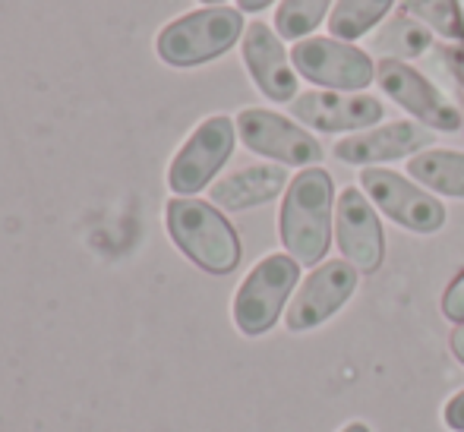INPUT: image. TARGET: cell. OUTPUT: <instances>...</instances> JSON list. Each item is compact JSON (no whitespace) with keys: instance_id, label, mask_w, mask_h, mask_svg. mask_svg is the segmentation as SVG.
I'll use <instances>...</instances> for the list:
<instances>
[{"instance_id":"cell-1","label":"cell","mask_w":464,"mask_h":432,"mask_svg":"<svg viewBox=\"0 0 464 432\" xmlns=\"http://www.w3.org/2000/svg\"><path fill=\"white\" fill-rule=\"evenodd\" d=\"M335 187L323 168H304L285 189L278 212V237L297 265H323L335 225Z\"/></svg>"},{"instance_id":"cell-2","label":"cell","mask_w":464,"mask_h":432,"mask_svg":"<svg viewBox=\"0 0 464 432\" xmlns=\"http://www.w3.org/2000/svg\"><path fill=\"white\" fill-rule=\"evenodd\" d=\"M165 225L178 250L208 274H231L240 265V237L212 202L178 196L168 202Z\"/></svg>"},{"instance_id":"cell-3","label":"cell","mask_w":464,"mask_h":432,"mask_svg":"<svg viewBox=\"0 0 464 432\" xmlns=\"http://www.w3.org/2000/svg\"><path fill=\"white\" fill-rule=\"evenodd\" d=\"M246 23L237 6H199L171 19L155 38V51L168 67H202L215 57L227 54L244 38Z\"/></svg>"},{"instance_id":"cell-4","label":"cell","mask_w":464,"mask_h":432,"mask_svg":"<svg viewBox=\"0 0 464 432\" xmlns=\"http://www.w3.org/2000/svg\"><path fill=\"white\" fill-rule=\"evenodd\" d=\"M300 284V265L287 253H269L250 268L234 293V325L246 338H259L278 322L281 310Z\"/></svg>"},{"instance_id":"cell-5","label":"cell","mask_w":464,"mask_h":432,"mask_svg":"<svg viewBox=\"0 0 464 432\" xmlns=\"http://www.w3.org/2000/svg\"><path fill=\"white\" fill-rule=\"evenodd\" d=\"M297 76L329 91H367L376 82V61L367 48L332 35H310L291 48Z\"/></svg>"},{"instance_id":"cell-6","label":"cell","mask_w":464,"mask_h":432,"mask_svg":"<svg viewBox=\"0 0 464 432\" xmlns=\"http://www.w3.org/2000/svg\"><path fill=\"white\" fill-rule=\"evenodd\" d=\"M237 136L253 155L272 158L281 168H319L323 146L306 127L269 108H244L237 114Z\"/></svg>"},{"instance_id":"cell-7","label":"cell","mask_w":464,"mask_h":432,"mask_svg":"<svg viewBox=\"0 0 464 432\" xmlns=\"http://www.w3.org/2000/svg\"><path fill=\"white\" fill-rule=\"evenodd\" d=\"M376 86L433 133H459L461 130V110L452 101V95L411 63L376 61Z\"/></svg>"},{"instance_id":"cell-8","label":"cell","mask_w":464,"mask_h":432,"mask_svg":"<svg viewBox=\"0 0 464 432\" xmlns=\"http://www.w3.org/2000/svg\"><path fill=\"white\" fill-rule=\"evenodd\" d=\"M361 189L379 215L392 218L404 231L436 234L446 225V206L411 177L385 171V168H363Z\"/></svg>"},{"instance_id":"cell-9","label":"cell","mask_w":464,"mask_h":432,"mask_svg":"<svg viewBox=\"0 0 464 432\" xmlns=\"http://www.w3.org/2000/svg\"><path fill=\"white\" fill-rule=\"evenodd\" d=\"M237 142V123L227 114H212L187 136L168 168V187L178 196H193L215 180V174L231 158Z\"/></svg>"},{"instance_id":"cell-10","label":"cell","mask_w":464,"mask_h":432,"mask_svg":"<svg viewBox=\"0 0 464 432\" xmlns=\"http://www.w3.org/2000/svg\"><path fill=\"white\" fill-rule=\"evenodd\" d=\"M291 117L316 133H363L379 127L385 117V104L367 91H304L291 101Z\"/></svg>"},{"instance_id":"cell-11","label":"cell","mask_w":464,"mask_h":432,"mask_svg":"<svg viewBox=\"0 0 464 432\" xmlns=\"http://www.w3.org/2000/svg\"><path fill=\"white\" fill-rule=\"evenodd\" d=\"M357 281H361V272L344 259H329L323 265H316L310 272V278L297 287L291 306H287V331H313L323 322H329L354 297Z\"/></svg>"},{"instance_id":"cell-12","label":"cell","mask_w":464,"mask_h":432,"mask_svg":"<svg viewBox=\"0 0 464 432\" xmlns=\"http://www.w3.org/2000/svg\"><path fill=\"white\" fill-rule=\"evenodd\" d=\"M240 54H244L246 73L253 86L263 91L269 101L285 104L297 98L300 76L294 70L291 51L285 48V38L276 32V25L253 19L240 38Z\"/></svg>"},{"instance_id":"cell-13","label":"cell","mask_w":464,"mask_h":432,"mask_svg":"<svg viewBox=\"0 0 464 432\" xmlns=\"http://www.w3.org/2000/svg\"><path fill=\"white\" fill-rule=\"evenodd\" d=\"M335 240L342 259L361 274H370L385 259V237L376 206L361 187H344L335 202Z\"/></svg>"},{"instance_id":"cell-14","label":"cell","mask_w":464,"mask_h":432,"mask_svg":"<svg viewBox=\"0 0 464 432\" xmlns=\"http://www.w3.org/2000/svg\"><path fill=\"white\" fill-rule=\"evenodd\" d=\"M430 142H433V130H427L423 123L389 120L335 142V158L354 168L389 165L398 158H414L417 152L430 149Z\"/></svg>"},{"instance_id":"cell-15","label":"cell","mask_w":464,"mask_h":432,"mask_svg":"<svg viewBox=\"0 0 464 432\" xmlns=\"http://www.w3.org/2000/svg\"><path fill=\"white\" fill-rule=\"evenodd\" d=\"M291 187V177L287 168L281 165H250L240 168V171L221 177L218 183H212L208 196H212V206L227 208V212H246V208H256L272 202Z\"/></svg>"},{"instance_id":"cell-16","label":"cell","mask_w":464,"mask_h":432,"mask_svg":"<svg viewBox=\"0 0 464 432\" xmlns=\"http://www.w3.org/2000/svg\"><path fill=\"white\" fill-rule=\"evenodd\" d=\"M433 48H436L433 32L417 23V19L404 16V13H392V16L367 38V51L372 57H379V61H395V63L423 61Z\"/></svg>"},{"instance_id":"cell-17","label":"cell","mask_w":464,"mask_h":432,"mask_svg":"<svg viewBox=\"0 0 464 432\" xmlns=\"http://www.w3.org/2000/svg\"><path fill=\"white\" fill-rule=\"evenodd\" d=\"M408 174L423 189L440 196L464 199V152L455 149H423L408 158Z\"/></svg>"},{"instance_id":"cell-18","label":"cell","mask_w":464,"mask_h":432,"mask_svg":"<svg viewBox=\"0 0 464 432\" xmlns=\"http://www.w3.org/2000/svg\"><path fill=\"white\" fill-rule=\"evenodd\" d=\"M395 6L398 0H335V10H332L325 29L332 38H342V42H361L392 16Z\"/></svg>"},{"instance_id":"cell-19","label":"cell","mask_w":464,"mask_h":432,"mask_svg":"<svg viewBox=\"0 0 464 432\" xmlns=\"http://www.w3.org/2000/svg\"><path fill=\"white\" fill-rule=\"evenodd\" d=\"M335 0H281L276 6V32L285 42H304L329 23Z\"/></svg>"},{"instance_id":"cell-20","label":"cell","mask_w":464,"mask_h":432,"mask_svg":"<svg viewBox=\"0 0 464 432\" xmlns=\"http://www.w3.org/2000/svg\"><path fill=\"white\" fill-rule=\"evenodd\" d=\"M398 10H401L404 16L417 19L420 25H427L433 35L446 38L449 44L461 42V25H459L455 0H398Z\"/></svg>"},{"instance_id":"cell-21","label":"cell","mask_w":464,"mask_h":432,"mask_svg":"<svg viewBox=\"0 0 464 432\" xmlns=\"http://www.w3.org/2000/svg\"><path fill=\"white\" fill-rule=\"evenodd\" d=\"M442 312H446V319H452L455 325L464 322V272L446 287V293H442Z\"/></svg>"},{"instance_id":"cell-22","label":"cell","mask_w":464,"mask_h":432,"mask_svg":"<svg viewBox=\"0 0 464 432\" xmlns=\"http://www.w3.org/2000/svg\"><path fill=\"white\" fill-rule=\"evenodd\" d=\"M446 427L455 432H464V391H459V395L446 404Z\"/></svg>"},{"instance_id":"cell-23","label":"cell","mask_w":464,"mask_h":432,"mask_svg":"<svg viewBox=\"0 0 464 432\" xmlns=\"http://www.w3.org/2000/svg\"><path fill=\"white\" fill-rule=\"evenodd\" d=\"M276 4H281V0H237V10L240 13H263Z\"/></svg>"},{"instance_id":"cell-24","label":"cell","mask_w":464,"mask_h":432,"mask_svg":"<svg viewBox=\"0 0 464 432\" xmlns=\"http://www.w3.org/2000/svg\"><path fill=\"white\" fill-rule=\"evenodd\" d=\"M452 353L464 363V322L455 325V331H452Z\"/></svg>"},{"instance_id":"cell-25","label":"cell","mask_w":464,"mask_h":432,"mask_svg":"<svg viewBox=\"0 0 464 432\" xmlns=\"http://www.w3.org/2000/svg\"><path fill=\"white\" fill-rule=\"evenodd\" d=\"M455 10H459V25H461V42H464V0H455Z\"/></svg>"},{"instance_id":"cell-26","label":"cell","mask_w":464,"mask_h":432,"mask_svg":"<svg viewBox=\"0 0 464 432\" xmlns=\"http://www.w3.org/2000/svg\"><path fill=\"white\" fill-rule=\"evenodd\" d=\"M342 432H370V427H367V423H348Z\"/></svg>"},{"instance_id":"cell-27","label":"cell","mask_w":464,"mask_h":432,"mask_svg":"<svg viewBox=\"0 0 464 432\" xmlns=\"http://www.w3.org/2000/svg\"><path fill=\"white\" fill-rule=\"evenodd\" d=\"M455 104H459V110H461V130H464V91H455Z\"/></svg>"},{"instance_id":"cell-28","label":"cell","mask_w":464,"mask_h":432,"mask_svg":"<svg viewBox=\"0 0 464 432\" xmlns=\"http://www.w3.org/2000/svg\"><path fill=\"white\" fill-rule=\"evenodd\" d=\"M199 4H202V6H221L225 0H199Z\"/></svg>"}]
</instances>
